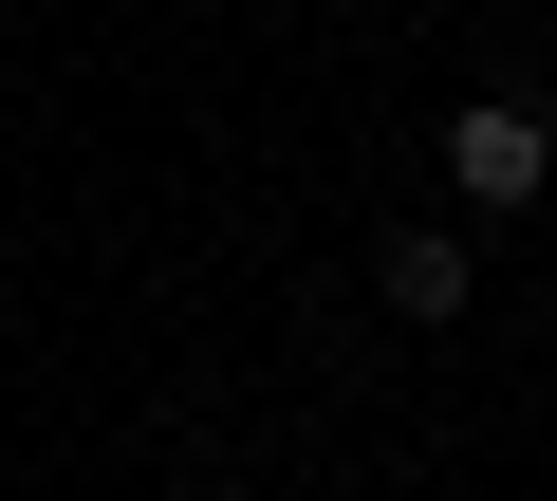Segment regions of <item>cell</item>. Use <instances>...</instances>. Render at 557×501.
I'll return each instance as SVG.
<instances>
[{"instance_id": "obj_3", "label": "cell", "mask_w": 557, "mask_h": 501, "mask_svg": "<svg viewBox=\"0 0 557 501\" xmlns=\"http://www.w3.org/2000/svg\"><path fill=\"white\" fill-rule=\"evenodd\" d=\"M186 501H223V483H186Z\"/></svg>"}, {"instance_id": "obj_1", "label": "cell", "mask_w": 557, "mask_h": 501, "mask_svg": "<svg viewBox=\"0 0 557 501\" xmlns=\"http://www.w3.org/2000/svg\"><path fill=\"white\" fill-rule=\"evenodd\" d=\"M446 186H465V204H539V186H557V130H539L520 93H483V112H446Z\"/></svg>"}, {"instance_id": "obj_2", "label": "cell", "mask_w": 557, "mask_h": 501, "mask_svg": "<svg viewBox=\"0 0 557 501\" xmlns=\"http://www.w3.org/2000/svg\"><path fill=\"white\" fill-rule=\"evenodd\" d=\"M372 298H391L409 335H446V316H465V241H446V223H391V261H372Z\"/></svg>"}]
</instances>
